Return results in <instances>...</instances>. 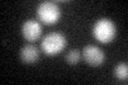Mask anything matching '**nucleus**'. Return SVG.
I'll return each mask as SVG.
<instances>
[{"instance_id": "1", "label": "nucleus", "mask_w": 128, "mask_h": 85, "mask_svg": "<svg viewBox=\"0 0 128 85\" xmlns=\"http://www.w3.org/2000/svg\"><path fill=\"white\" fill-rule=\"evenodd\" d=\"M93 35L99 43L108 44L112 42L116 36V26L112 20L102 18L94 25Z\"/></svg>"}, {"instance_id": "2", "label": "nucleus", "mask_w": 128, "mask_h": 85, "mask_svg": "<svg viewBox=\"0 0 128 85\" xmlns=\"http://www.w3.org/2000/svg\"><path fill=\"white\" fill-rule=\"evenodd\" d=\"M66 47V38L59 32H51L43 38L41 48L47 55H56Z\"/></svg>"}, {"instance_id": "3", "label": "nucleus", "mask_w": 128, "mask_h": 85, "mask_svg": "<svg viewBox=\"0 0 128 85\" xmlns=\"http://www.w3.org/2000/svg\"><path fill=\"white\" fill-rule=\"evenodd\" d=\"M38 19L45 25H54L60 19V7L57 3L50 1H44L40 3L36 10Z\"/></svg>"}, {"instance_id": "4", "label": "nucleus", "mask_w": 128, "mask_h": 85, "mask_svg": "<svg viewBox=\"0 0 128 85\" xmlns=\"http://www.w3.org/2000/svg\"><path fill=\"white\" fill-rule=\"evenodd\" d=\"M83 60L89 64V65L96 67L100 66L105 61V53L102 52L100 48L94 45H88L82 50Z\"/></svg>"}, {"instance_id": "5", "label": "nucleus", "mask_w": 128, "mask_h": 85, "mask_svg": "<svg viewBox=\"0 0 128 85\" xmlns=\"http://www.w3.org/2000/svg\"><path fill=\"white\" fill-rule=\"evenodd\" d=\"M22 34L28 42H35L42 34V27L36 20L29 19L24 22L22 27Z\"/></svg>"}, {"instance_id": "6", "label": "nucleus", "mask_w": 128, "mask_h": 85, "mask_svg": "<svg viewBox=\"0 0 128 85\" xmlns=\"http://www.w3.org/2000/svg\"><path fill=\"white\" fill-rule=\"evenodd\" d=\"M19 58H20L22 63L33 64L40 58V51L38 49V47H35L34 45H31V44H28V45H25L20 49Z\"/></svg>"}, {"instance_id": "7", "label": "nucleus", "mask_w": 128, "mask_h": 85, "mask_svg": "<svg viewBox=\"0 0 128 85\" xmlns=\"http://www.w3.org/2000/svg\"><path fill=\"white\" fill-rule=\"evenodd\" d=\"M114 76L115 78L121 80V81H126L128 79V66L126 63H120L118 64L114 68Z\"/></svg>"}, {"instance_id": "8", "label": "nucleus", "mask_w": 128, "mask_h": 85, "mask_svg": "<svg viewBox=\"0 0 128 85\" xmlns=\"http://www.w3.org/2000/svg\"><path fill=\"white\" fill-rule=\"evenodd\" d=\"M80 56H81V53H80V51L78 49H72L65 55V60L70 65H75V64H77L80 61Z\"/></svg>"}]
</instances>
